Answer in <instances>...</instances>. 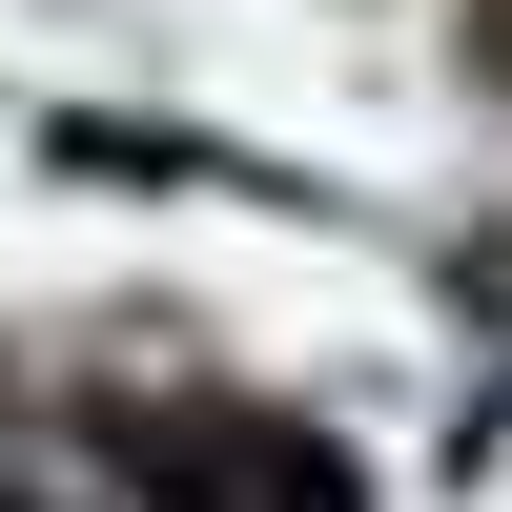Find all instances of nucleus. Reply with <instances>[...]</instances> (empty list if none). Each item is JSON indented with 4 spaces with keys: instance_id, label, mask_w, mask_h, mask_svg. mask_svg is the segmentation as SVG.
Instances as JSON below:
<instances>
[{
    "instance_id": "f257e3e1",
    "label": "nucleus",
    "mask_w": 512,
    "mask_h": 512,
    "mask_svg": "<svg viewBox=\"0 0 512 512\" xmlns=\"http://www.w3.org/2000/svg\"><path fill=\"white\" fill-rule=\"evenodd\" d=\"M103 472L144 492V512H369V492H349V451L287 431V410H123Z\"/></svg>"
}]
</instances>
